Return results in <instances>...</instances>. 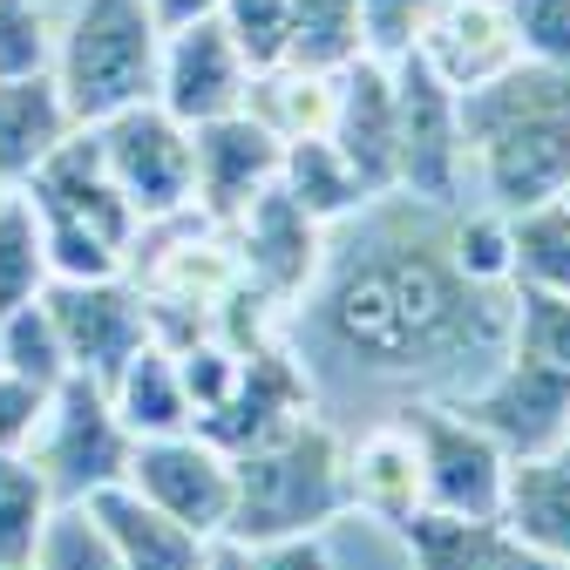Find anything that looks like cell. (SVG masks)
I'll use <instances>...</instances> for the list:
<instances>
[{
    "mask_svg": "<svg viewBox=\"0 0 570 570\" xmlns=\"http://www.w3.org/2000/svg\"><path fill=\"white\" fill-rule=\"evenodd\" d=\"M340 252L320 293V333L367 374H455L482 353L503 361L510 306L489 285L462 278L449 258L442 210L401 197Z\"/></svg>",
    "mask_w": 570,
    "mask_h": 570,
    "instance_id": "obj_1",
    "label": "cell"
},
{
    "mask_svg": "<svg viewBox=\"0 0 570 570\" xmlns=\"http://www.w3.org/2000/svg\"><path fill=\"white\" fill-rule=\"evenodd\" d=\"M462 150L482 170L495 210H530L570 184V68L510 61L495 82L455 96Z\"/></svg>",
    "mask_w": 570,
    "mask_h": 570,
    "instance_id": "obj_2",
    "label": "cell"
},
{
    "mask_svg": "<svg viewBox=\"0 0 570 570\" xmlns=\"http://www.w3.org/2000/svg\"><path fill=\"white\" fill-rule=\"evenodd\" d=\"M353 510L346 489V449L326 421L299 414L272 442L232 455V543H272V537H326Z\"/></svg>",
    "mask_w": 570,
    "mask_h": 570,
    "instance_id": "obj_3",
    "label": "cell"
},
{
    "mask_svg": "<svg viewBox=\"0 0 570 570\" xmlns=\"http://www.w3.org/2000/svg\"><path fill=\"white\" fill-rule=\"evenodd\" d=\"M157 55H164V28L150 0H76V14L55 41V82L68 116L96 129L129 102H150Z\"/></svg>",
    "mask_w": 570,
    "mask_h": 570,
    "instance_id": "obj_4",
    "label": "cell"
},
{
    "mask_svg": "<svg viewBox=\"0 0 570 570\" xmlns=\"http://www.w3.org/2000/svg\"><path fill=\"white\" fill-rule=\"evenodd\" d=\"M35 469L48 475L55 503H89V495L129 482V455H136V435L122 428L116 401L102 381L89 374H68L55 394H48V414H41V435H35Z\"/></svg>",
    "mask_w": 570,
    "mask_h": 570,
    "instance_id": "obj_5",
    "label": "cell"
},
{
    "mask_svg": "<svg viewBox=\"0 0 570 570\" xmlns=\"http://www.w3.org/2000/svg\"><path fill=\"white\" fill-rule=\"evenodd\" d=\"M414 455H421V510L469 517V523H503V489H510V449L475 428L462 407H401Z\"/></svg>",
    "mask_w": 570,
    "mask_h": 570,
    "instance_id": "obj_6",
    "label": "cell"
},
{
    "mask_svg": "<svg viewBox=\"0 0 570 570\" xmlns=\"http://www.w3.org/2000/svg\"><path fill=\"white\" fill-rule=\"evenodd\" d=\"M96 150L142 225H170L190 210V129L157 96L96 122Z\"/></svg>",
    "mask_w": 570,
    "mask_h": 570,
    "instance_id": "obj_7",
    "label": "cell"
},
{
    "mask_svg": "<svg viewBox=\"0 0 570 570\" xmlns=\"http://www.w3.org/2000/svg\"><path fill=\"white\" fill-rule=\"evenodd\" d=\"M394 76V116H401V190L428 210H455L462 197V116H455V89L428 68L421 55L387 61Z\"/></svg>",
    "mask_w": 570,
    "mask_h": 570,
    "instance_id": "obj_8",
    "label": "cell"
},
{
    "mask_svg": "<svg viewBox=\"0 0 570 570\" xmlns=\"http://www.w3.org/2000/svg\"><path fill=\"white\" fill-rule=\"evenodd\" d=\"M21 197L35 204L41 232H89L102 238L109 252H129L142 218L129 210V197L116 190V177L102 170V150H96V129H76L61 150L21 184Z\"/></svg>",
    "mask_w": 570,
    "mask_h": 570,
    "instance_id": "obj_9",
    "label": "cell"
},
{
    "mask_svg": "<svg viewBox=\"0 0 570 570\" xmlns=\"http://www.w3.org/2000/svg\"><path fill=\"white\" fill-rule=\"evenodd\" d=\"M129 489L150 510H164L170 523L197 530V537H225V523H232V455L218 442H204L197 428L136 442Z\"/></svg>",
    "mask_w": 570,
    "mask_h": 570,
    "instance_id": "obj_10",
    "label": "cell"
},
{
    "mask_svg": "<svg viewBox=\"0 0 570 570\" xmlns=\"http://www.w3.org/2000/svg\"><path fill=\"white\" fill-rule=\"evenodd\" d=\"M48 313L68 353V374H89V381H116L122 361L150 340V306L142 293H129L122 278H48Z\"/></svg>",
    "mask_w": 570,
    "mask_h": 570,
    "instance_id": "obj_11",
    "label": "cell"
},
{
    "mask_svg": "<svg viewBox=\"0 0 570 570\" xmlns=\"http://www.w3.org/2000/svg\"><path fill=\"white\" fill-rule=\"evenodd\" d=\"M245 96H252V68H245V55H238V41L225 35L218 14L164 35V55H157V102H164L184 129L245 109Z\"/></svg>",
    "mask_w": 570,
    "mask_h": 570,
    "instance_id": "obj_12",
    "label": "cell"
},
{
    "mask_svg": "<svg viewBox=\"0 0 570 570\" xmlns=\"http://www.w3.org/2000/svg\"><path fill=\"white\" fill-rule=\"evenodd\" d=\"M278 157H285V136L265 129L252 109L197 122L190 129V204H204V218L232 225L265 184H278Z\"/></svg>",
    "mask_w": 570,
    "mask_h": 570,
    "instance_id": "obj_13",
    "label": "cell"
},
{
    "mask_svg": "<svg viewBox=\"0 0 570 570\" xmlns=\"http://www.w3.org/2000/svg\"><path fill=\"white\" fill-rule=\"evenodd\" d=\"M326 142L353 164V177L367 184V197H394L401 190V116H394V76L387 61H353L333 76V116H326Z\"/></svg>",
    "mask_w": 570,
    "mask_h": 570,
    "instance_id": "obj_14",
    "label": "cell"
},
{
    "mask_svg": "<svg viewBox=\"0 0 570 570\" xmlns=\"http://www.w3.org/2000/svg\"><path fill=\"white\" fill-rule=\"evenodd\" d=\"M299 414H306V381H299V367L285 361V353H238L232 394L210 407V414H197L190 428H197L204 442H218L225 455H245V449L272 442L278 428H293Z\"/></svg>",
    "mask_w": 570,
    "mask_h": 570,
    "instance_id": "obj_15",
    "label": "cell"
},
{
    "mask_svg": "<svg viewBox=\"0 0 570 570\" xmlns=\"http://www.w3.org/2000/svg\"><path fill=\"white\" fill-rule=\"evenodd\" d=\"M414 55L435 68V76L469 96L482 82H495L517 55V35H510V14H503V0H435V14H428Z\"/></svg>",
    "mask_w": 570,
    "mask_h": 570,
    "instance_id": "obj_16",
    "label": "cell"
},
{
    "mask_svg": "<svg viewBox=\"0 0 570 570\" xmlns=\"http://www.w3.org/2000/svg\"><path fill=\"white\" fill-rule=\"evenodd\" d=\"M232 225L245 232V272H252L258 293L293 299L299 285L320 272V232H326V225H313L306 210L278 190V184H265V190L238 210Z\"/></svg>",
    "mask_w": 570,
    "mask_h": 570,
    "instance_id": "obj_17",
    "label": "cell"
},
{
    "mask_svg": "<svg viewBox=\"0 0 570 570\" xmlns=\"http://www.w3.org/2000/svg\"><path fill=\"white\" fill-rule=\"evenodd\" d=\"M401 543L414 570H570L563 557L530 550L503 523H469V517H435V510H414L401 523Z\"/></svg>",
    "mask_w": 570,
    "mask_h": 570,
    "instance_id": "obj_18",
    "label": "cell"
},
{
    "mask_svg": "<svg viewBox=\"0 0 570 570\" xmlns=\"http://www.w3.org/2000/svg\"><path fill=\"white\" fill-rule=\"evenodd\" d=\"M82 122L68 116L55 76H14L0 82V184H28Z\"/></svg>",
    "mask_w": 570,
    "mask_h": 570,
    "instance_id": "obj_19",
    "label": "cell"
},
{
    "mask_svg": "<svg viewBox=\"0 0 570 570\" xmlns=\"http://www.w3.org/2000/svg\"><path fill=\"white\" fill-rule=\"evenodd\" d=\"M503 530L523 537L530 550L570 563V435L557 449H537V455H517L510 462Z\"/></svg>",
    "mask_w": 570,
    "mask_h": 570,
    "instance_id": "obj_20",
    "label": "cell"
},
{
    "mask_svg": "<svg viewBox=\"0 0 570 570\" xmlns=\"http://www.w3.org/2000/svg\"><path fill=\"white\" fill-rule=\"evenodd\" d=\"M89 510L102 517V530H109L122 570H204V557H210V537H197V530L170 523L164 510H150L129 482L89 495Z\"/></svg>",
    "mask_w": 570,
    "mask_h": 570,
    "instance_id": "obj_21",
    "label": "cell"
},
{
    "mask_svg": "<svg viewBox=\"0 0 570 570\" xmlns=\"http://www.w3.org/2000/svg\"><path fill=\"white\" fill-rule=\"evenodd\" d=\"M346 489H353V510H367L387 530H401L421 510V455H414L407 421L381 428L346 455Z\"/></svg>",
    "mask_w": 570,
    "mask_h": 570,
    "instance_id": "obj_22",
    "label": "cell"
},
{
    "mask_svg": "<svg viewBox=\"0 0 570 570\" xmlns=\"http://www.w3.org/2000/svg\"><path fill=\"white\" fill-rule=\"evenodd\" d=\"M109 401H116V414L136 442L184 435L190 428V394H184V374H177V353L157 346V340H142L122 361V374L109 381Z\"/></svg>",
    "mask_w": 570,
    "mask_h": 570,
    "instance_id": "obj_23",
    "label": "cell"
},
{
    "mask_svg": "<svg viewBox=\"0 0 570 570\" xmlns=\"http://www.w3.org/2000/svg\"><path fill=\"white\" fill-rule=\"evenodd\" d=\"M278 190L293 197L313 225H340V218H361L367 204H381V197H367L361 177H353V164L326 142V129H320V136H285Z\"/></svg>",
    "mask_w": 570,
    "mask_h": 570,
    "instance_id": "obj_24",
    "label": "cell"
},
{
    "mask_svg": "<svg viewBox=\"0 0 570 570\" xmlns=\"http://www.w3.org/2000/svg\"><path fill=\"white\" fill-rule=\"evenodd\" d=\"M510 218V285L530 293H570V204H530V210H503Z\"/></svg>",
    "mask_w": 570,
    "mask_h": 570,
    "instance_id": "obj_25",
    "label": "cell"
},
{
    "mask_svg": "<svg viewBox=\"0 0 570 570\" xmlns=\"http://www.w3.org/2000/svg\"><path fill=\"white\" fill-rule=\"evenodd\" d=\"M361 61V0H299L293 8V41L278 68H306V76H340Z\"/></svg>",
    "mask_w": 570,
    "mask_h": 570,
    "instance_id": "obj_26",
    "label": "cell"
},
{
    "mask_svg": "<svg viewBox=\"0 0 570 570\" xmlns=\"http://www.w3.org/2000/svg\"><path fill=\"white\" fill-rule=\"evenodd\" d=\"M510 340L503 353L550 381L570 387V293H530V285H510Z\"/></svg>",
    "mask_w": 570,
    "mask_h": 570,
    "instance_id": "obj_27",
    "label": "cell"
},
{
    "mask_svg": "<svg viewBox=\"0 0 570 570\" xmlns=\"http://www.w3.org/2000/svg\"><path fill=\"white\" fill-rule=\"evenodd\" d=\"M55 517V489L35 455H0V563H35V543Z\"/></svg>",
    "mask_w": 570,
    "mask_h": 570,
    "instance_id": "obj_28",
    "label": "cell"
},
{
    "mask_svg": "<svg viewBox=\"0 0 570 570\" xmlns=\"http://www.w3.org/2000/svg\"><path fill=\"white\" fill-rule=\"evenodd\" d=\"M0 367L35 381V387H61L68 381V353H61V333H55V313L48 299H28L14 313H0Z\"/></svg>",
    "mask_w": 570,
    "mask_h": 570,
    "instance_id": "obj_29",
    "label": "cell"
},
{
    "mask_svg": "<svg viewBox=\"0 0 570 570\" xmlns=\"http://www.w3.org/2000/svg\"><path fill=\"white\" fill-rule=\"evenodd\" d=\"M48 293V252H41V218L14 190L0 204V313H14Z\"/></svg>",
    "mask_w": 570,
    "mask_h": 570,
    "instance_id": "obj_30",
    "label": "cell"
},
{
    "mask_svg": "<svg viewBox=\"0 0 570 570\" xmlns=\"http://www.w3.org/2000/svg\"><path fill=\"white\" fill-rule=\"evenodd\" d=\"M35 570H122V557L89 503H55V517L35 543Z\"/></svg>",
    "mask_w": 570,
    "mask_h": 570,
    "instance_id": "obj_31",
    "label": "cell"
},
{
    "mask_svg": "<svg viewBox=\"0 0 570 570\" xmlns=\"http://www.w3.org/2000/svg\"><path fill=\"white\" fill-rule=\"evenodd\" d=\"M293 8H299V0H225V8H218V21L238 41V55H245L252 76H265V68L285 61V41H293Z\"/></svg>",
    "mask_w": 570,
    "mask_h": 570,
    "instance_id": "obj_32",
    "label": "cell"
},
{
    "mask_svg": "<svg viewBox=\"0 0 570 570\" xmlns=\"http://www.w3.org/2000/svg\"><path fill=\"white\" fill-rule=\"evenodd\" d=\"M61 28L41 14V0H0V82L14 76H55Z\"/></svg>",
    "mask_w": 570,
    "mask_h": 570,
    "instance_id": "obj_33",
    "label": "cell"
},
{
    "mask_svg": "<svg viewBox=\"0 0 570 570\" xmlns=\"http://www.w3.org/2000/svg\"><path fill=\"white\" fill-rule=\"evenodd\" d=\"M449 258L462 265V278L475 285H510V218L503 210H475V218L449 225Z\"/></svg>",
    "mask_w": 570,
    "mask_h": 570,
    "instance_id": "obj_34",
    "label": "cell"
},
{
    "mask_svg": "<svg viewBox=\"0 0 570 570\" xmlns=\"http://www.w3.org/2000/svg\"><path fill=\"white\" fill-rule=\"evenodd\" d=\"M503 14L523 61L570 68V0H503Z\"/></svg>",
    "mask_w": 570,
    "mask_h": 570,
    "instance_id": "obj_35",
    "label": "cell"
},
{
    "mask_svg": "<svg viewBox=\"0 0 570 570\" xmlns=\"http://www.w3.org/2000/svg\"><path fill=\"white\" fill-rule=\"evenodd\" d=\"M435 0H361V55L367 61H401L414 55Z\"/></svg>",
    "mask_w": 570,
    "mask_h": 570,
    "instance_id": "obj_36",
    "label": "cell"
},
{
    "mask_svg": "<svg viewBox=\"0 0 570 570\" xmlns=\"http://www.w3.org/2000/svg\"><path fill=\"white\" fill-rule=\"evenodd\" d=\"M41 414H48V387L0 367V455H28L41 435Z\"/></svg>",
    "mask_w": 570,
    "mask_h": 570,
    "instance_id": "obj_37",
    "label": "cell"
},
{
    "mask_svg": "<svg viewBox=\"0 0 570 570\" xmlns=\"http://www.w3.org/2000/svg\"><path fill=\"white\" fill-rule=\"evenodd\" d=\"M252 570H333L326 537H272V543H245Z\"/></svg>",
    "mask_w": 570,
    "mask_h": 570,
    "instance_id": "obj_38",
    "label": "cell"
},
{
    "mask_svg": "<svg viewBox=\"0 0 570 570\" xmlns=\"http://www.w3.org/2000/svg\"><path fill=\"white\" fill-rule=\"evenodd\" d=\"M225 0H150V14H157V28L170 35V28H190V21H210Z\"/></svg>",
    "mask_w": 570,
    "mask_h": 570,
    "instance_id": "obj_39",
    "label": "cell"
},
{
    "mask_svg": "<svg viewBox=\"0 0 570 570\" xmlns=\"http://www.w3.org/2000/svg\"><path fill=\"white\" fill-rule=\"evenodd\" d=\"M204 570H252V550H245V543H232V537H210Z\"/></svg>",
    "mask_w": 570,
    "mask_h": 570,
    "instance_id": "obj_40",
    "label": "cell"
},
{
    "mask_svg": "<svg viewBox=\"0 0 570 570\" xmlns=\"http://www.w3.org/2000/svg\"><path fill=\"white\" fill-rule=\"evenodd\" d=\"M8 197H14V184H0V204H8Z\"/></svg>",
    "mask_w": 570,
    "mask_h": 570,
    "instance_id": "obj_41",
    "label": "cell"
},
{
    "mask_svg": "<svg viewBox=\"0 0 570 570\" xmlns=\"http://www.w3.org/2000/svg\"><path fill=\"white\" fill-rule=\"evenodd\" d=\"M0 570H35V563H0Z\"/></svg>",
    "mask_w": 570,
    "mask_h": 570,
    "instance_id": "obj_42",
    "label": "cell"
},
{
    "mask_svg": "<svg viewBox=\"0 0 570 570\" xmlns=\"http://www.w3.org/2000/svg\"><path fill=\"white\" fill-rule=\"evenodd\" d=\"M563 204H570V184H563Z\"/></svg>",
    "mask_w": 570,
    "mask_h": 570,
    "instance_id": "obj_43",
    "label": "cell"
}]
</instances>
